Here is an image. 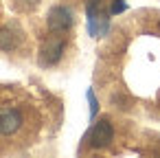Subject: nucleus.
<instances>
[{"instance_id": "1", "label": "nucleus", "mask_w": 160, "mask_h": 158, "mask_svg": "<svg viewBox=\"0 0 160 158\" xmlns=\"http://www.w3.org/2000/svg\"><path fill=\"white\" fill-rule=\"evenodd\" d=\"M86 24L90 38H103L110 31V18L101 13V0H88L86 5Z\"/></svg>"}, {"instance_id": "2", "label": "nucleus", "mask_w": 160, "mask_h": 158, "mask_svg": "<svg viewBox=\"0 0 160 158\" xmlns=\"http://www.w3.org/2000/svg\"><path fill=\"white\" fill-rule=\"evenodd\" d=\"M75 24V13L70 7L66 5H55L48 9V16H46V27L51 33H66L70 27Z\"/></svg>"}, {"instance_id": "3", "label": "nucleus", "mask_w": 160, "mask_h": 158, "mask_svg": "<svg viewBox=\"0 0 160 158\" xmlns=\"http://www.w3.org/2000/svg\"><path fill=\"white\" fill-rule=\"evenodd\" d=\"M86 140H88V145H90L92 149H105V147H110L112 140H114V127H112V123H110L108 119L97 121V123L90 127Z\"/></svg>"}, {"instance_id": "4", "label": "nucleus", "mask_w": 160, "mask_h": 158, "mask_svg": "<svg viewBox=\"0 0 160 158\" xmlns=\"http://www.w3.org/2000/svg\"><path fill=\"white\" fill-rule=\"evenodd\" d=\"M66 51V42L64 40H48L42 51H40V66H55Z\"/></svg>"}, {"instance_id": "5", "label": "nucleus", "mask_w": 160, "mask_h": 158, "mask_svg": "<svg viewBox=\"0 0 160 158\" xmlns=\"http://www.w3.org/2000/svg\"><path fill=\"white\" fill-rule=\"evenodd\" d=\"M24 119L20 110H2L0 112V136H11L22 127Z\"/></svg>"}, {"instance_id": "6", "label": "nucleus", "mask_w": 160, "mask_h": 158, "mask_svg": "<svg viewBox=\"0 0 160 158\" xmlns=\"http://www.w3.org/2000/svg\"><path fill=\"white\" fill-rule=\"evenodd\" d=\"M86 99H88V105H90V121H94L97 114H99V99H97V94H94L92 88L86 90Z\"/></svg>"}, {"instance_id": "7", "label": "nucleus", "mask_w": 160, "mask_h": 158, "mask_svg": "<svg viewBox=\"0 0 160 158\" xmlns=\"http://www.w3.org/2000/svg\"><path fill=\"white\" fill-rule=\"evenodd\" d=\"M16 48V38L11 31H0V51H11Z\"/></svg>"}, {"instance_id": "8", "label": "nucleus", "mask_w": 160, "mask_h": 158, "mask_svg": "<svg viewBox=\"0 0 160 158\" xmlns=\"http://www.w3.org/2000/svg\"><path fill=\"white\" fill-rule=\"evenodd\" d=\"M123 11H127V3H125V0H112L110 16H118V13H123Z\"/></svg>"}, {"instance_id": "9", "label": "nucleus", "mask_w": 160, "mask_h": 158, "mask_svg": "<svg viewBox=\"0 0 160 158\" xmlns=\"http://www.w3.org/2000/svg\"><path fill=\"white\" fill-rule=\"evenodd\" d=\"M38 3H40V0H22V5H24V7H29V9L38 7Z\"/></svg>"}]
</instances>
